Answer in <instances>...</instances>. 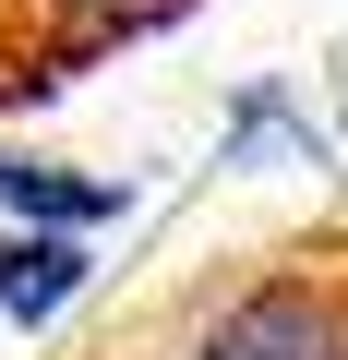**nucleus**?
Segmentation results:
<instances>
[{
    "label": "nucleus",
    "mask_w": 348,
    "mask_h": 360,
    "mask_svg": "<svg viewBox=\"0 0 348 360\" xmlns=\"http://www.w3.org/2000/svg\"><path fill=\"white\" fill-rule=\"evenodd\" d=\"M181 13H205V0H0V108H37V96L84 84L96 60L168 37Z\"/></svg>",
    "instance_id": "nucleus-1"
},
{
    "label": "nucleus",
    "mask_w": 348,
    "mask_h": 360,
    "mask_svg": "<svg viewBox=\"0 0 348 360\" xmlns=\"http://www.w3.org/2000/svg\"><path fill=\"white\" fill-rule=\"evenodd\" d=\"M84 240H49V229H25V240H0V312L13 324H49V312H72L84 300Z\"/></svg>",
    "instance_id": "nucleus-2"
},
{
    "label": "nucleus",
    "mask_w": 348,
    "mask_h": 360,
    "mask_svg": "<svg viewBox=\"0 0 348 360\" xmlns=\"http://www.w3.org/2000/svg\"><path fill=\"white\" fill-rule=\"evenodd\" d=\"M0 205H13V217H49V240H60V229L120 217V180H72L60 156H0Z\"/></svg>",
    "instance_id": "nucleus-3"
}]
</instances>
